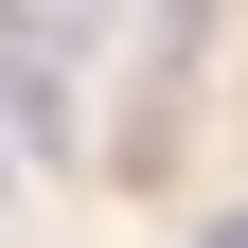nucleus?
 Returning <instances> with one entry per match:
<instances>
[{"label":"nucleus","mask_w":248,"mask_h":248,"mask_svg":"<svg viewBox=\"0 0 248 248\" xmlns=\"http://www.w3.org/2000/svg\"><path fill=\"white\" fill-rule=\"evenodd\" d=\"M71 107H89V53H36V36H0V124H18V142H71Z\"/></svg>","instance_id":"nucleus-1"},{"label":"nucleus","mask_w":248,"mask_h":248,"mask_svg":"<svg viewBox=\"0 0 248 248\" xmlns=\"http://www.w3.org/2000/svg\"><path fill=\"white\" fill-rule=\"evenodd\" d=\"M124 0H0V36H36V53H107Z\"/></svg>","instance_id":"nucleus-2"},{"label":"nucleus","mask_w":248,"mask_h":248,"mask_svg":"<svg viewBox=\"0 0 248 248\" xmlns=\"http://www.w3.org/2000/svg\"><path fill=\"white\" fill-rule=\"evenodd\" d=\"M195 248H248V213H213V231H195Z\"/></svg>","instance_id":"nucleus-3"},{"label":"nucleus","mask_w":248,"mask_h":248,"mask_svg":"<svg viewBox=\"0 0 248 248\" xmlns=\"http://www.w3.org/2000/svg\"><path fill=\"white\" fill-rule=\"evenodd\" d=\"M18 160H36V142H18V124H0V177H18Z\"/></svg>","instance_id":"nucleus-4"}]
</instances>
